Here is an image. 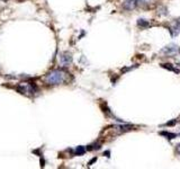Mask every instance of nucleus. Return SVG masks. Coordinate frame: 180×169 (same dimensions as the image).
<instances>
[{"label": "nucleus", "instance_id": "39448f33", "mask_svg": "<svg viewBox=\"0 0 180 169\" xmlns=\"http://www.w3.org/2000/svg\"><path fill=\"white\" fill-rule=\"evenodd\" d=\"M160 135H162V136H166L168 140H172V139H175V138L177 136L175 133L167 132V131H162V132H160Z\"/></svg>", "mask_w": 180, "mask_h": 169}, {"label": "nucleus", "instance_id": "4468645a", "mask_svg": "<svg viewBox=\"0 0 180 169\" xmlns=\"http://www.w3.org/2000/svg\"><path fill=\"white\" fill-rule=\"evenodd\" d=\"M179 135H180V133H179Z\"/></svg>", "mask_w": 180, "mask_h": 169}, {"label": "nucleus", "instance_id": "6e6552de", "mask_svg": "<svg viewBox=\"0 0 180 169\" xmlns=\"http://www.w3.org/2000/svg\"><path fill=\"white\" fill-rule=\"evenodd\" d=\"M86 152V148L85 147H78L77 150H76V153H77L78 156H81V155H83Z\"/></svg>", "mask_w": 180, "mask_h": 169}, {"label": "nucleus", "instance_id": "f8f14e48", "mask_svg": "<svg viewBox=\"0 0 180 169\" xmlns=\"http://www.w3.org/2000/svg\"><path fill=\"white\" fill-rule=\"evenodd\" d=\"M177 151H178V153H180V143L177 145Z\"/></svg>", "mask_w": 180, "mask_h": 169}, {"label": "nucleus", "instance_id": "423d86ee", "mask_svg": "<svg viewBox=\"0 0 180 169\" xmlns=\"http://www.w3.org/2000/svg\"><path fill=\"white\" fill-rule=\"evenodd\" d=\"M161 67H162V68H164V69H167V70L173 71V72H176V73H178V72H179V70H178V69H176L173 65L170 64V63H163V64H161Z\"/></svg>", "mask_w": 180, "mask_h": 169}, {"label": "nucleus", "instance_id": "0eeeda50", "mask_svg": "<svg viewBox=\"0 0 180 169\" xmlns=\"http://www.w3.org/2000/svg\"><path fill=\"white\" fill-rule=\"evenodd\" d=\"M137 25H139L140 27H144V28H146V27L150 26L149 22L145 20V19H139V20H137Z\"/></svg>", "mask_w": 180, "mask_h": 169}, {"label": "nucleus", "instance_id": "9d476101", "mask_svg": "<svg viewBox=\"0 0 180 169\" xmlns=\"http://www.w3.org/2000/svg\"><path fill=\"white\" fill-rule=\"evenodd\" d=\"M176 124V121H170V122H168L166 125H175Z\"/></svg>", "mask_w": 180, "mask_h": 169}, {"label": "nucleus", "instance_id": "1a4fd4ad", "mask_svg": "<svg viewBox=\"0 0 180 169\" xmlns=\"http://www.w3.org/2000/svg\"><path fill=\"white\" fill-rule=\"evenodd\" d=\"M137 1V5H143V3H148L150 0H136Z\"/></svg>", "mask_w": 180, "mask_h": 169}, {"label": "nucleus", "instance_id": "f03ea898", "mask_svg": "<svg viewBox=\"0 0 180 169\" xmlns=\"http://www.w3.org/2000/svg\"><path fill=\"white\" fill-rule=\"evenodd\" d=\"M180 52V48L176 44H169L167 46H164L162 50H161V53L166 54V55H175L177 53Z\"/></svg>", "mask_w": 180, "mask_h": 169}, {"label": "nucleus", "instance_id": "9b49d317", "mask_svg": "<svg viewBox=\"0 0 180 169\" xmlns=\"http://www.w3.org/2000/svg\"><path fill=\"white\" fill-rule=\"evenodd\" d=\"M96 160H97V158H93V159H92V160H90V162H89V166H90V165H92V164H93V162H95V161H96Z\"/></svg>", "mask_w": 180, "mask_h": 169}, {"label": "nucleus", "instance_id": "ddd939ff", "mask_svg": "<svg viewBox=\"0 0 180 169\" xmlns=\"http://www.w3.org/2000/svg\"><path fill=\"white\" fill-rule=\"evenodd\" d=\"M105 155H106L107 157H109V151H106V152H105Z\"/></svg>", "mask_w": 180, "mask_h": 169}, {"label": "nucleus", "instance_id": "7ed1b4c3", "mask_svg": "<svg viewBox=\"0 0 180 169\" xmlns=\"http://www.w3.org/2000/svg\"><path fill=\"white\" fill-rule=\"evenodd\" d=\"M72 54L69 52H63L61 55V63L63 67H68L72 63Z\"/></svg>", "mask_w": 180, "mask_h": 169}, {"label": "nucleus", "instance_id": "20e7f679", "mask_svg": "<svg viewBox=\"0 0 180 169\" xmlns=\"http://www.w3.org/2000/svg\"><path fill=\"white\" fill-rule=\"evenodd\" d=\"M137 1L136 0H125L124 3H123V7L126 9V10H133L137 7Z\"/></svg>", "mask_w": 180, "mask_h": 169}, {"label": "nucleus", "instance_id": "f257e3e1", "mask_svg": "<svg viewBox=\"0 0 180 169\" xmlns=\"http://www.w3.org/2000/svg\"><path fill=\"white\" fill-rule=\"evenodd\" d=\"M69 72L65 71L63 69H55V70H52L50 72H47L44 77V81L47 83V85H51V86H56V85H61V83H64L68 81L69 79Z\"/></svg>", "mask_w": 180, "mask_h": 169}]
</instances>
